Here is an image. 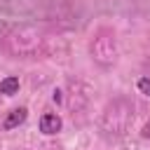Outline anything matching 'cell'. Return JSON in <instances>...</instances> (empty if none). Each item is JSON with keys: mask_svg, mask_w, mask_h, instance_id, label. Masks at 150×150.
I'll use <instances>...</instances> for the list:
<instances>
[{"mask_svg": "<svg viewBox=\"0 0 150 150\" xmlns=\"http://www.w3.org/2000/svg\"><path fill=\"white\" fill-rule=\"evenodd\" d=\"M40 131L47 134V136L59 134V131H61V117H59L56 112H45V115L40 117Z\"/></svg>", "mask_w": 150, "mask_h": 150, "instance_id": "obj_1", "label": "cell"}, {"mask_svg": "<svg viewBox=\"0 0 150 150\" xmlns=\"http://www.w3.org/2000/svg\"><path fill=\"white\" fill-rule=\"evenodd\" d=\"M26 115H28V110H26V108H14V110L7 115V120L2 122V129H7V131H9V129L19 127V124L26 120Z\"/></svg>", "mask_w": 150, "mask_h": 150, "instance_id": "obj_2", "label": "cell"}, {"mask_svg": "<svg viewBox=\"0 0 150 150\" xmlns=\"http://www.w3.org/2000/svg\"><path fill=\"white\" fill-rule=\"evenodd\" d=\"M16 91H19V77L9 75V77H5V80L0 82V94H5V96H14Z\"/></svg>", "mask_w": 150, "mask_h": 150, "instance_id": "obj_3", "label": "cell"}, {"mask_svg": "<svg viewBox=\"0 0 150 150\" xmlns=\"http://www.w3.org/2000/svg\"><path fill=\"white\" fill-rule=\"evenodd\" d=\"M138 89H141L145 96H150V77H141V80H138Z\"/></svg>", "mask_w": 150, "mask_h": 150, "instance_id": "obj_4", "label": "cell"}]
</instances>
